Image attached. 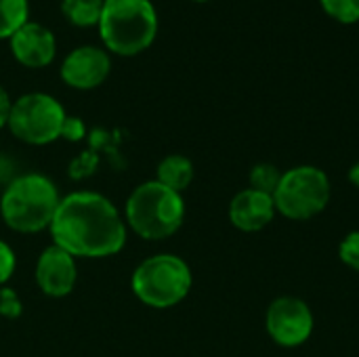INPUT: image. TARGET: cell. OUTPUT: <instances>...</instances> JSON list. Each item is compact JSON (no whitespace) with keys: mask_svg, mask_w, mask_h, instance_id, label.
Instances as JSON below:
<instances>
[{"mask_svg":"<svg viewBox=\"0 0 359 357\" xmlns=\"http://www.w3.org/2000/svg\"><path fill=\"white\" fill-rule=\"evenodd\" d=\"M280 179H282V170L271 164V162H259L252 166L250 170V177H248V183H250V189L255 191H261V194H267L273 198L278 185H280Z\"/></svg>","mask_w":359,"mask_h":357,"instance_id":"cell-16","label":"cell"},{"mask_svg":"<svg viewBox=\"0 0 359 357\" xmlns=\"http://www.w3.org/2000/svg\"><path fill=\"white\" fill-rule=\"evenodd\" d=\"M126 221L143 240H164L185 221L183 196L158 181L141 183L126 200Z\"/></svg>","mask_w":359,"mask_h":357,"instance_id":"cell-4","label":"cell"},{"mask_svg":"<svg viewBox=\"0 0 359 357\" xmlns=\"http://www.w3.org/2000/svg\"><path fill=\"white\" fill-rule=\"evenodd\" d=\"M63 105L46 93H27L13 101L8 128L11 133L29 145H46L61 137L65 120Z\"/></svg>","mask_w":359,"mask_h":357,"instance_id":"cell-7","label":"cell"},{"mask_svg":"<svg viewBox=\"0 0 359 357\" xmlns=\"http://www.w3.org/2000/svg\"><path fill=\"white\" fill-rule=\"evenodd\" d=\"M194 162L187 156L181 154H172L166 156L160 164H158V183L166 185L168 189L181 194L189 187V183L194 181Z\"/></svg>","mask_w":359,"mask_h":357,"instance_id":"cell-13","label":"cell"},{"mask_svg":"<svg viewBox=\"0 0 359 357\" xmlns=\"http://www.w3.org/2000/svg\"><path fill=\"white\" fill-rule=\"evenodd\" d=\"M111 72L107 50L99 46H78L61 63V80L78 90H90L105 82Z\"/></svg>","mask_w":359,"mask_h":357,"instance_id":"cell-9","label":"cell"},{"mask_svg":"<svg viewBox=\"0 0 359 357\" xmlns=\"http://www.w3.org/2000/svg\"><path fill=\"white\" fill-rule=\"evenodd\" d=\"M8 46H11L13 57L21 65L32 67V69L46 67L57 55L55 34L36 21H27L23 27H19L8 38Z\"/></svg>","mask_w":359,"mask_h":357,"instance_id":"cell-11","label":"cell"},{"mask_svg":"<svg viewBox=\"0 0 359 357\" xmlns=\"http://www.w3.org/2000/svg\"><path fill=\"white\" fill-rule=\"evenodd\" d=\"M11 107H13V101H11V97H8V93L0 86V128L8 124Z\"/></svg>","mask_w":359,"mask_h":357,"instance_id":"cell-23","label":"cell"},{"mask_svg":"<svg viewBox=\"0 0 359 357\" xmlns=\"http://www.w3.org/2000/svg\"><path fill=\"white\" fill-rule=\"evenodd\" d=\"M76 261L69 252L59 246H48L36 263V282L38 288L53 299L67 297L76 286Z\"/></svg>","mask_w":359,"mask_h":357,"instance_id":"cell-10","label":"cell"},{"mask_svg":"<svg viewBox=\"0 0 359 357\" xmlns=\"http://www.w3.org/2000/svg\"><path fill=\"white\" fill-rule=\"evenodd\" d=\"M15 265H17V259H15V252L13 248L0 240V286L6 284L15 271Z\"/></svg>","mask_w":359,"mask_h":357,"instance_id":"cell-22","label":"cell"},{"mask_svg":"<svg viewBox=\"0 0 359 357\" xmlns=\"http://www.w3.org/2000/svg\"><path fill=\"white\" fill-rule=\"evenodd\" d=\"M339 259L345 267L359 271V229L349 231L339 244Z\"/></svg>","mask_w":359,"mask_h":357,"instance_id":"cell-18","label":"cell"},{"mask_svg":"<svg viewBox=\"0 0 359 357\" xmlns=\"http://www.w3.org/2000/svg\"><path fill=\"white\" fill-rule=\"evenodd\" d=\"M103 0H61L63 17L76 27L99 25Z\"/></svg>","mask_w":359,"mask_h":357,"instance_id":"cell-14","label":"cell"},{"mask_svg":"<svg viewBox=\"0 0 359 357\" xmlns=\"http://www.w3.org/2000/svg\"><path fill=\"white\" fill-rule=\"evenodd\" d=\"M59 202V191L48 177L27 173L8 183L0 200V213L13 231L36 234L50 227Z\"/></svg>","mask_w":359,"mask_h":357,"instance_id":"cell-3","label":"cell"},{"mask_svg":"<svg viewBox=\"0 0 359 357\" xmlns=\"http://www.w3.org/2000/svg\"><path fill=\"white\" fill-rule=\"evenodd\" d=\"M276 219L273 198L255 189L238 191L229 202V221L236 229L244 234H255L265 229Z\"/></svg>","mask_w":359,"mask_h":357,"instance_id":"cell-12","label":"cell"},{"mask_svg":"<svg viewBox=\"0 0 359 357\" xmlns=\"http://www.w3.org/2000/svg\"><path fill=\"white\" fill-rule=\"evenodd\" d=\"M61 137L67 141H82L86 137V124L78 116H65L61 126Z\"/></svg>","mask_w":359,"mask_h":357,"instance_id":"cell-21","label":"cell"},{"mask_svg":"<svg viewBox=\"0 0 359 357\" xmlns=\"http://www.w3.org/2000/svg\"><path fill=\"white\" fill-rule=\"evenodd\" d=\"M21 311H23V305L17 292L11 288H0V316L6 320H15L21 316Z\"/></svg>","mask_w":359,"mask_h":357,"instance_id":"cell-20","label":"cell"},{"mask_svg":"<svg viewBox=\"0 0 359 357\" xmlns=\"http://www.w3.org/2000/svg\"><path fill=\"white\" fill-rule=\"evenodd\" d=\"M55 246L72 257L103 259L126 244V225L118 208L101 194L76 191L61 198L50 223Z\"/></svg>","mask_w":359,"mask_h":357,"instance_id":"cell-1","label":"cell"},{"mask_svg":"<svg viewBox=\"0 0 359 357\" xmlns=\"http://www.w3.org/2000/svg\"><path fill=\"white\" fill-rule=\"evenodd\" d=\"M189 265L177 255H156L145 259L133 274V292L154 309L179 305L191 290Z\"/></svg>","mask_w":359,"mask_h":357,"instance_id":"cell-5","label":"cell"},{"mask_svg":"<svg viewBox=\"0 0 359 357\" xmlns=\"http://www.w3.org/2000/svg\"><path fill=\"white\" fill-rule=\"evenodd\" d=\"M27 0H0V40H8L29 19Z\"/></svg>","mask_w":359,"mask_h":357,"instance_id":"cell-15","label":"cell"},{"mask_svg":"<svg viewBox=\"0 0 359 357\" xmlns=\"http://www.w3.org/2000/svg\"><path fill=\"white\" fill-rule=\"evenodd\" d=\"M332 196L328 175L311 164H301L282 173L273 194L276 213L290 221H309L322 215Z\"/></svg>","mask_w":359,"mask_h":357,"instance_id":"cell-6","label":"cell"},{"mask_svg":"<svg viewBox=\"0 0 359 357\" xmlns=\"http://www.w3.org/2000/svg\"><path fill=\"white\" fill-rule=\"evenodd\" d=\"M326 15L339 23H358L359 0H320Z\"/></svg>","mask_w":359,"mask_h":357,"instance_id":"cell-17","label":"cell"},{"mask_svg":"<svg viewBox=\"0 0 359 357\" xmlns=\"http://www.w3.org/2000/svg\"><path fill=\"white\" fill-rule=\"evenodd\" d=\"M99 164V156L95 151H82L69 166V177L74 181H80V179H86L95 173Z\"/></svg>","mask_w":359,"mask_h":357,"instance_id":"cell-19","label":"cell"},{"mask_svg":"<svg viewBox=\"0 0 359 357\" xmlns=\"http://www.w3.org/2000/svg\"><path fill=\"white\" fill-rule=\"evenodd\" d=\"M265 328L276 345L284 349H297L311 339L316 318L303 299L286 295L269 303L265 314Z\"/></svg>","mask_w":359,"mask_h":357,"instance_id":"cell-8","label":"cell"},{"mask_svg":"<svg viewBox=\"0 0 359 357\" xmlns=\"http://www.w3.org/2000/svg\"><path fill=\"white\" fill-rule=\"evenodd\" d=\"M194 2H208V0H194Z\"/></svg>","mask_w":359,"mask_h":357,"instance_id":"cell-25","label":"cell"},{"mask_svg":"<svg viewBox=\"0 0 359 357\" xmlns=\"http://www.w3.org/2000/svg\"><path fill=\"white\" fill-rule=\"evenodd\" d=\"M347 179H349V183L353 185V187H358L359 189V160L349 168V173H347Z\"/></svg>","mask_w":359,"mask_h":357,"instance_id":"cell-24","label":"cell"},{"mask_svg":"<svg viewBox=\"0 0 359 357\" xmlns=\"http://www.w3.org/2000/svg\"><path fill=\"white\" fill-rule=\"evenodd\" d=\"M158 25L151 0H103L97 27L107 50L120 57H135L154 44Z\"/></svg>","mask_w":359,"mask_h":357,"instance_id":"cell-2","label":"cell"}]
</instances>
